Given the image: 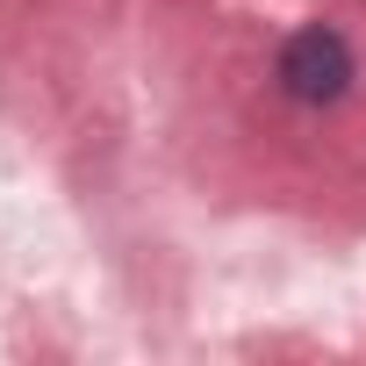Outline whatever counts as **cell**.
Wrapping results in <instances>:
<instances>
[{"label":"cell","mask_w":366,"mask_h":366,"mask_svg":"<svg viewBox=\"0 0 366 366\" xmlns=\"http://www.w3.org/2000/svg\"><path fill=\"white\" fill-rule=\"evenodd\" d=\"M280 86H287L302 108H330V101H345V86H352V44H345L330 22L295 29V36L280 44Z\"/></svg>","instance_id":"1"}]
</instances>
